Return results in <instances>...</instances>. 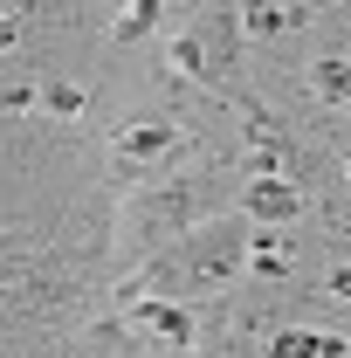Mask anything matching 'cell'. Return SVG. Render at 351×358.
<instances>
[{"label":"cell","mask_w":351,"mask_h":358,"mask_svg":"<svg viewBox=\"0 0 351 358\" xmlns=\"http://www.w3.org/2000/svg\"><path fill=\"white\" fill-rule=\"evenodd\" d=\"M241 55H248V35H241V7L234 0L207 7L173 48V62L186 76H200L207 90H241Z\"/></svg>","instance_id":"7a4b0ae2"},{"label":"cell","mask_w":351,"mask_h":358,"mask_svg":"<svg viewBox=\"0 0 351 358\" xmlns=\"http://www.w3.org/2000/svg\"><path fill=\"white\" fill-rule=\"evenodd\" d=\"M248 241H255V227L241 214H207L200 227H186L159 255H145L152 303H193V296H214L227 282H241L248 275Z\"/></svg>","instance_id":"6da1fadb"},{"label":"cell","mask_w":351,"mask_h":358,"mask_svg":"<svg viewBox=\"0 0 351 358\" xmlns=\"http://www.w3.org/2000/svg\"><path fill=\"white\" fill-rule=\"evenodd\" d=\"M234 214L248 227H296L303 221V186L289 173H248L234 186Z\"/></svg>","instance_id":"3957f363"},{"label":"cell","mask_w":351,"mask_h":358,"mask_svg":"<svg viewBox=\"0 0 351 358\" xmlns=\"http://www.w3.org/2000/svg\"><path fill=\"white\" fill-rule=\"evenodd\" d=\"M324 296H338V303H351V262L324 268Z\"/></svg>","instance_id":"52a82bcc"},{"label":"cell","mask_w":351,"mask_h":358,"mask_svg":"<svg viewBox=\"0 0 351 358\" xmlns=\"http://www.w3.org/2000/svg\"><path fill=\"white\" fill-rule=\"evenodd\" d=\"M338 173H345V186H351V152H345V159H338Z\"/></svg>","instance_id":"ba28073f"},{"label":"cell","mask_w":351,"mask_h":358,"mask_svg":"<svg viewBox=\"0 0 351 358\" xmlns=\"http://www.w3.org/2000/svg\"><path fill=\"white\" fill-rule=\"evenodd\" d=\"M166 152H173V124H131L117 138V159L124 166H166Z\"/></svg>","instance_id":"5b68a950"},{"label":"cell","mask_w":351,"mask_h":358,"mask_svg":"<svg viewBox=\"0 0 351 358\" xmlns=\"http://www.w3.org/2000/svg\"><path fill=\"white\" fill-rule=\"evenodd\" d=\"M351 352L338 331H317V324H275L262 338V358H338Z\"/></svg>","instance_id":"277c9868"},{"label":"cell","mask_w":351,"mask_h":358,"mask_svg":"<svg viewBox=\"0 0 351 358\" xmlns=\"http://www.w3.org/2000/svg\"><path fill=\"white\" fill-rule=\"evenodd\" d=\"M152 14H159V0H138V7L124 14V21H117V28H110V35H117V42H138V35L152 28Z\"/></svg>","instance_id":"8992f818"}]
</instances>
